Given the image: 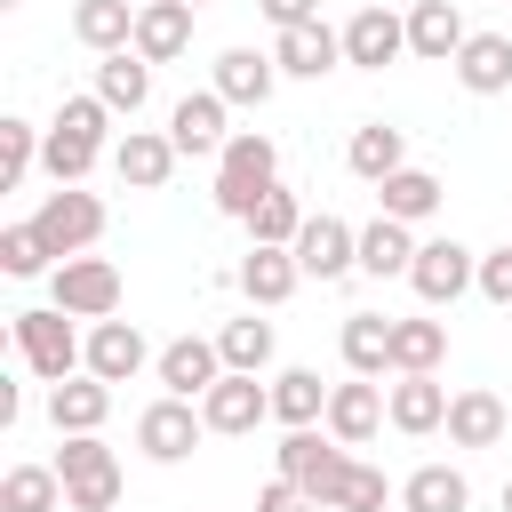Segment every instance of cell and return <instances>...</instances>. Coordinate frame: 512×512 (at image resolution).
Returning <instances> with one entry per match:
<instances>
[{"instance_id": "cell-1", "label": "cell", "mask_w": 512, "mask_h": 512, "mask_svg": "<svg viewBox=\"0 0 512 512\" xmlns=\"http://www.w3.org/2000/svg\"><path fill=\"white\" fill-rule=\"evenodd\" d=\"M104 136H112V104L88 88V96H64L56 104V120H48V136H40V168L56 176V184H80L96 160H104Z\"/></svg>"}, {"instance_id": "cell-2", "label": "cell", "mask_w": 512, "mask_h": 512, "mask_svg": "<svg viewBox=\"0 0 512 512\" xmlns=\"http://www.w3.org/2000/svg\"><path fill=\"white\" fill-rule=\"evenodd\" d=\"M272 184H280V144H272L264 128H232V144L216 152V208H224L232 224H248Z\"/></svg>"}, {"instance_id": "cell-3", "label": "cell", "mask_w": 512, "mask_h": 512, "mask_svg": "<svg viewBox=\"0 0 512 512\" xmlns=\"http://www.w3.org/2000/svg\"><path fill=\"white\" fill-rule=\"evenodd\" d=\"M8 336H16V360H24L40 384H64L72 368H88V336H72V312H64V304L8 312Z\"/></svg>"}, {"instance_id": "cell-4", "label": "cell", "mask_w": 512, "mask_h": 512, "mask_svg": "<svg viewBox=\"0 0 512 512\" xmlns=\"http://www.w3.org/2000/svg\"><path fill=\"white\" fill-rule=\"evenodd\" d=\"M32 224H40V240H48L56 264H64V256H88V248L104 240V200L80 192V184H56V192L32 208Z\"/></svg>"}, {"instance_id": "cell-5", "label": "cell", "mask_w": 512, "mask_h": 512, "mask_svg": "<svg viewBox=\"0 0 512 512\" xmlns=\"http://www.w3.org/2000/svg\"><path fill=\"white\" fill-rule=\"evenodd\" d=\"M48 304H64L72 320H112L120 312V264L112 256H64L48 272Z\"/></svg>"}, {"instance_id": "cell-6", "label": "cell", "mask_w": 512, "mask_h": 512, "mask_svg": "<svg viewBox=\"0 0 512 512\" xmlns=\"http://www.w3.org/2000/svg\"><path fill=\"white\" fill-rule=\"evenodd\" d=\"M200 416H208V432H224V440H248V432L272 416V384H256L248 368H224V376L200 392Z\"/></svg>"}, {"instance_id": "cell-7", "label": "cell", "mask_w": 512, "mask_h": 512, "mask_svg": "<svg viewBox=\"0 0 512 512\" xmlns=\"http://www.w3.org/2000/svg\"><path fill=\"white\" fill-rule=\"evenodd\" d=\"M200 432H208V416H200V400H152L144 416H136V448L152 456V464H184L192 448H200Z\"/></svg>"}, {"instance_id": "cell-8", "label": "cell", "mask_w": 512, "mask_h": 512, "mask_svg": "<svg viewBox=\"0 0 512 512\" xmlns=\"http://www.w3.org/2000/svg\"><path fill=\"white\" fill-rule=\"evenodd\" d=\"M480 280V256L464 248V240H416V264H408V288L424 296V304H456L464 288Z\"/></svg>"}, {"instance_id": "cell-9", "label": "cell", "mask_w": 512, "mask_h": 512, "mask_svg": "<svg viewBox=\"0 0 512 512\" xmlns=\"http://www.w3.org/2000/svg\"><path fill=\"white\" fill-rule=\"evenodd\" d=\"M392 56H408V16H392L384 0L352 8V16H344V64H360V72H384Z\"/></svg>"}, {"instance_id": "cell-10", "label": "cell", "mask_w": 512, "mask_h": 512, "mask_svg": "<svg viewBox=\"0 0 512 512\" xmlns=\"http://www.w3.org/2000/svg\"><path fill=\"white\" fill-rule=\"evenodd\" d=\"M344 448H368L392 416H384V376H352V384H328V416H320Z\"/></svg>"}, {"instance_id": "cell-11", "label": "cell", "mask_w": 512, "mask_h": 512, "mask_svg": "<svg viewBox=\"0 0 512 512\" xmlns=\"http://www.w3.org/2000/svg\"><path fill=\"white\" fill-rule=\"evenodd\" d=\"M224 112H232V104H224L216 88H192V96H176V104H168V136H176V152H184V160H208V152H224V144H232Z\"/></svg>"}, {"instance_id": "cell-12", "label": "cell", "mask_w": 512, "mask_h": 512, "mask_svg": "<svg viewBox=\"0 0 512 512\" xmlns=\"http://www.w3.org/2000/svg\"><path fill=\"white\" fill-rule=\"evenodd\" d=\"M296 264H304V280H344V272H360V232L344 216H304Z\"/></svg>"}, {"instance_id": "cell-13", "label": "cell", "mask_w": 512, "mask_h": 512, "mask_svg": "<svg viewBox=\"0 0 512 512\" xmlns=\"http://www.w3.org/2000/svg\"><path fill=\"white\" fill-rule=\"evenodd\" d=\"M280 472H288L296 488H312V504H320L328 480L344 472V440H336L328 424H320V432H312V424H288V440H280Z\"/></svg>"}, {"instance_id": "cell-14", "label": "cell", "mask_w": 512, "mask_h": 512, "mask_svg": "<svg viewBox=\"0 0 512 512\" xmlns=\"http://www.w3.org/2000/svg\"><path fill=\"white\" fill-rule=\"evenodd\" d=\"M272 64H280L288 80H328V72L344 64V32H328L320 16H312V24H288V32H272Z\"/></svg>"}, {"instance_id": "cell-15", "label": "cell", "mask_w": 512, "mask_h": 512, "mask_svg": "<svg viewBox=\"0 0 512 512\" xmlns=\"http://www.w3.org/2000/svg\"><path fill=\"white\" fill-rule=\"evenodd\" d=\"M176 160H184V152H176L168 128H128V136L112 144V168H120L128 192H160V184L176 176Z\"/></svg>"}, {"instance_id": "cell-16", "label": "cell", "mask_w": 512, "mask_h": 512, "mask_svg": "<svg viewBox=\"0 0 512 512\" xmlns=\"http://www.w3.org/2000/svg\"><path fill=\"white\" fill-rule=\"evenodd\" d=\"M144 360H160V352L144 344V328H136V320H120V312H112V320H96V328H88V376L128 384Z\"/></svg>"}, {"instance_id": "cell-17", "label": "cell", "mask_w": 512, "mask_h": 512, "mask_svg": "<svg viewBox=\"0 0 512 512\" xmlns=\"http://www.w3.org/2000/svg\"><path fill=\"white\" fill-rule=\"evenodd\" d=\"M152 376H160L176 400H200V392L224 376V352H216V336H176V344H160Z\"/></svg>"}, {"instance_id": "cell-18", "label": "cell", "mask_w": 512, "mask_h": 512, "mask_svg": "<svg viewBox=\"0 0 512 512\" xmlns=\"http://www.w3.org/2000/svg\"><path fill=\"white\" fill-rule=\"evenodd\" d=\"M448 384L440 376H392V392H384V416H392V432H408V440H424V432H440L448 424Z\"/></svg>"}, {"instance_id": "cell-19", "label": "cell", "mask_w": 512, "mask_h": 512, "mask_svg": "<svg viewBox=\"0 0 512 512\" xmlns=\"http://www.w3.org/2000/svg\"><path fill=\"white\" fill-rule=\"evenodd\" d=\"M296 280H304L296 248H264V240H248V256H240V296H248L256 312L288 304V296H296Z\"/></svg>"}, {"instance_id": "cell-20", "label": "cell", "mask_w": 512, "mask_h": 512, "mask_svg": "<svg viewBox=\"0 0 512 512\" xmlns=\"http://www.w3.org/2000/svg\"><path fill=\"white\" fill-rule=\"evenodd\" d=\"M104 416H112V384H104V376H64V384H48V424H56V440H64V432H104Z\"/></svg>"}, {"instance_id": "cell-21", "label": "cell", "mask_w": 512, "mask_h": 512, "mask_svg": "<svg viewBox=\"0 0 512 512\" xmlns=\"http://www.w3.org/2000/svg\"><path fill=\"white\" fill-rule=\"evenodd\" d=\"M504 424H512V416H504V400H496L488 384H464V392L448 400V424H440V432H448V448H496V440H504Z\"/></svg>"}, {"instance_id": "cell-22", "label": "cell", "mask_w": 512, "mask_h": 512, "mask_svg": "<svg viewBox=\"0 0 512 512\" xmlns=\"http://www.w3.org/2000/svg\"><path fill=\"white\" fill-rule=\"evenodd\" d=\"M192 48V0H144L136 8V56L144 64H176Z\"/></svg>"}, {"instance_id": "cell-23", "label": "cell", "mask_w": 512, "mask_h": 512, "mask_svg": "<svg viewBox=\"0 0 512 512\" xmlns=\"http://www.w3.org/2000/svg\"><path fill=\"white\" fill-rule=\"evenodd\" d=\"M464 40H472V32H464L456 0H416V8H408V56H424V64H456Z\"/></svg>"}, {"instance_id": "cell-24", "label": "cell", "mask_w": 512, "mask_h": 512, "mask_svg": "<svg viewBox=\"0 0 512 512\" xmlns=\"http://www.w3.org/2000/svg\"><path fill=\"white\" fill-rule=\"evenodd\" d=\"M136 8L144 0H72V40L112 56V48H136Z\"/></svg>"}, {"instance_id": "cell-25", "label": "cell", "mask_w": 512, "mask_h": 512, "mask_svg": "<svg viewBox=\"0 0 512 512\" xmlns=\"http://www.w3.org/2000/svg\"><path fill=\"white\" fill-rule=\"evenodd\" d=\"M344 168H352L360 184H384L392 168H408V136H400L392 120H360L352 144H344Z\"/></svg>"}, {"instance_id": "cell-26", "label": "cell", "mask_w": 512, "mask_h": 512, "mask_svg": "<svg viewBox=\"0 0 512 512\" xmlns=\"http://www.w3.org/2000/svg\"><path fill=\"white\" fill-rule=\"evenodd\" d=\"M456 80H464V96H504L512 88V40L504 32H472L456 48Z\"/></svg>"}, {"instance_id": "cell-27", "label": "cell", "mask_w": 512, "mask_h": 512, "mask_svg": "<svg viewBox=\"0 0 512 512\" xmlns=\"http://www.w3.org/2000/svg\"><path fill=\"white\" fill-rule=\"evenodd\" d=\"M272 88H280V64L264 48H224L216 56V96L224 104H264Z\"/></svg>"}, {"instance_id": "cell-28", "label": "cell", "mask_w": 512, "mask_h": 512, "mask_svg": "<svg viewBox=\"0 0 512 512\" xmlns=\"http://www.w3.org/2000/svg\"><path fill=\"white\" fill-rule=\"evenodd\" d=\"M408 264H416V232H408L400 216L360 224V272H368V280H408Z\"/></svg>"}, {"instance_id": "cell-29", "label": "cell", "mask_w": 512, "mask_h": 512, "mask_svg": "<svg viewBox=\"0 0 512 512\" xmlns=\"http://www.w3.org/2000/svg\"><path fill=\"white\" fill-rule=\"evenodd\" d=\"M472 504V480L456 464H416L400 480V512H464Z\"/></svg>"}, {"instance_id": "cell-30", "label": "cell", "mask_w": 512, "mask_h": 512, "mask_svg": "<svg viewBox=\"0 0 512 512\" xmlns=\"http://www.w3.org/2000/svg\"><path fill=\"white\" fill-rule=\"evenodd\" d=\"M96 96H104L112 112H128V120H136V112H144V96H152V64H144L136 48H112V56L96 64Z\"/></svg>"}, {"instance_id": "cell-31", "label": "cell", "mask_w": 512, "mask_h": 512, "mask_svg": "<svg viewBox=\"0 0 512 512\" xmlns=\"http://www.w3.org/2000/svg\"><path fill=\"white\" fill-rule=\"evenodd\" d=\"M376 200H384V216H400V224H424V216H440V176L432 168H392L384 184H376Z\"/></svg>"}, {"instance_id": "cell-32", "label": "cell", "mask_w": 512, "mask_h": 512, "mask_svg": "<svg viewBox=\"0 0 512 512\" xmlns=\"http://www.w3.org/2000/svg\"><path fill=\"white\" fill-rule=\"evenodd\" d=\"M336 344H344V368L352 376H392V320L384 312H352Z\"/></svg>"}, {"instance_id": "cell-33", "label": "cell", "mask_w": 512, "mask_h": 512, "mask_svg": "<svg viewBox=\"0 0 512 512\" xmlns=\"http://www.w3.org/2000/svg\"><path fill=\"white\" fill-rule=\"evenodd\" d=\"M440 360H448L440 320H392V376H432Z\"/></svg>"}, {"instance_id": "cell-34", "label": "cell", "mask_w": 512, "mask_h": 512, "mask_svg": "<svg viewBox=\"0 0 512 512\" xmlns=\"http://www.w3.org/2000/svg\"><path fill=\"white\" fill-rule=\"evenodd\" d=\"M320 416H328L320 368H280L272 376V424H320Z\"/></svg>"}, {"instance_id": "cell-35", "label": "cell", "mask_w": 512, "mask_h": 512, "mask_svg": "<svg viewBox=\"0 0 512 512\" xmlns=\"http://www.w3.org/2000/svg\"><path fill=\"white\" fill-rule=\"evenodd\" d=\"M0 512H64V472L56 464H16L0 480Z\"/></svg>"}, {"instance_id": "cell-36", "label": "cell", "mask_w": 512, "mask_h": 512, "mask_svg": "<svg viewBox=\"0 0 512 512\" xmlns=\"http://www.w3.org/2000/svg\"><path fill=\"white\" fill-rule=\"evenodd\" d=\"M216 352H224V368H248V376H264V368H272V320H256V312L224 320V328H216Z\"/></svg>"}, {"instance_id": "cell-37", "label": "cell", "mask_w": 512, "mask_h": 512, "mask_svg": "<svg viewBox=\"0 0 512 512\" xmlns=\"http://www.w3.org/2000/svg\"><path fill=\"white\" fill-rule=\"evenodd\" d=\"M296 232H304V200H296L288 184H272V192L256 200V216H248V240H264V248H296Z\"/></svg>"}, {"instance_id": "cell-38", "label": "cell", "mask_w": 512, "mask_h": 512, "mask_svg": "<svg viewBox=\"0 0 512 512\" xmlns=\"http://www.w3.org/2000/svg\"><path fill=\"white\" fill-rule=\"evenodd\" d=\"M320 512H384V472H376V464H360V456H344V472L328 480Z\"/></svg>"}, {"instance_id": "cell-39", "label": "cell", "mask_w": 512, "mask_h": 512, "mask_svg": "<svg viewBox=\"0 0 512 512\" xmlns=\"http://www.w3.org/2000/svg\"><path fill=\"white\" fill-rule=\"evenodd\" d=\"M0 272H8V280H40V272H56V248L40 240V224H8V232H0Z\"/></svg>"}, {"instance_id": "cell-40", "label": "cell", "mask_w": 512, "mask_h": 512, "mask_svg": "<svg viewBox=\"0 0 512 512\" xmlns=\"http://www.w3.org/2000/svg\"><path fill=\"white\" fill-rule=\"evenodd\" d=\"M40 136L48 128H32V120H0V192H16L40 168Z\"/></svg>"}, {"instance_id": "cell-41", "label": "cell", "mask_w": 512, "mask_h": 512, "mask_svg": "<svg viewBox=\"0 0 512 512\" xmlns=\"http://www.w3.org/2000/svg\"><path fill=\"white\" fill-rule=\"evenodd\" d=\"M120 456L104 448V432H64V448H56V472L64 480H88V472H112Z\"/></svg>"}, {"instance_id": "cell-42", "label": "cell", "mask_w": 512, "mask_h": 512, "mask_svg": "<svg viewBox=\"0 0 512 512\" xmlns=\"http://www.w3.org/2000/svg\"><path fill=\"white\" fill-rule=\"evenodd\" d=\"M64 512H120V464L88 472V480H64Z\"/></svg>"}, {"instance_id": "cell-43", "label": "cell", "mask_w": 512, "mask_h": 512, "mask_svg": "<svg viewBox=\"0 0 512 512\" xmlns=\"http://www.w3.org/2000/svg\"><path fill=\"white\" fill-rule=\"evenodd\" d=\"M472 288H480V296H488V304H504V312H512V240H504V248H488V256H480V280H472Z\"/></svg>"}, {"instance_id": "cell-44", "label": "cell", "mask_w": 512, "mask_h": 512, "mask_svg": "<svg viewBox=\"0 0 512 512\" xmlns=\"http://www.w3.org/2000/svg\"><path fill=\"white\" fill-rule=\"evenodd\" d=\"M256 512H320V504H312V488H296L288 472H272V480L256 488Z\"/></svg>"}, {"instance_id": "cell-45", "label": "cell", "mask_w": 512, "mask_h": 512, "mask_svg": "<svg viewBox=\"0 0 512 512\" xmlns=\"http://www.w3.org/2000/svg\"><path fill=\"white\" fill-rule=\"evenodd\" d=\"M256 8H264V24H272V32H288V24H312V16H320V0H256Z\"/></svg>"}, {"instance_id": "cell-46", "label": "cell", "mask_w": 512, "mask_h": 512, "mask_svg": "<svg viewBox=\"0 0 512 512\" xmlns=\"http://www.w3.org/2000/svg\"><path fill=\"white\" fill-rule=\"evenodd\" d=\"M504 512H512V480H504Z\"/></svg>"}, {"instance_id": "cell-47", "label": "cell", "mask_w": 512, "mask_h": 512, "mask_svg": "<svg viewBox=\"0 0 512 512\" xmlns=\"http://www.w3.org/2000/svg\"><path fill=\"white\" fill-rule=\"evenodd\" d=\"M0 8H24V0H0Z\"/></svg>"}, {"instance_id": "cell-48", "label": "cell", "mask_w": 512, "mask_h": 512, "mask_svg": "<svg viewBox=\"0 0 512 512\" xmlns=\"http://www.w3.org/2000/svg\"><path fill=\"white\" fill-rule=\"evenodd\" d=\"M192 8H208V0H192Z\"/></svg>"}]
</instances>
